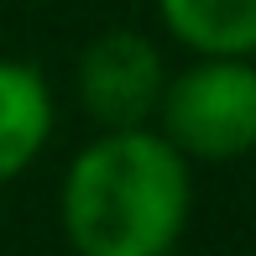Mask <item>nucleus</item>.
Masks as SVG:
<instances>
[{
	"mask_svg": "<svg viewBox=\"0 0 256 256\" xmlns=\"http://www.w3.org/2000/svg\"><path fill=\"white\" fill-rule=\"evenodd\" d=\"M74 256H172L194 220V168L146 131H94L58 183Z\"/></svg>",
	"mask_w": 256,
	"mask_h": 256,
	"instance_id": "nucleus-1",
	"label": "nucleus"
},
{
	"mask_svg": "<svg viewBox=\"0 0 256 256\" xmlns=\"http://www.w3.org/2000/svg\"><path fill=\"white\" fill-rule=\"evenodd\" d=\"M52 84L26 58H0V188L16 183L52 142Z\"/></svg>",
	"mask_w": 256,
	"mask_h": 256,
	"instance_id": "nucleus-4",
	"label": "nucleus"
},
{
	"mask_svg": "<svg viewBox=\"0 0 256 256\" xmlns=\"http://www.w3.org/2000/svg\"><path fill=\"white\" fill-rule=\"evenodd\" d=\"M168 74V58L146 32L110 26L94 42H84L74 63V94L100 131H146Z\"/></svg>",
	"mask_w": 256,
	"mask_h": 256,
	"instance_id": "nucleus-3",
	"label": "nucleus"
},
{
	"mask_svg": "<svg viewBox=\"0 0 256 256\" xmlns=\"http://www.w3.org/2000/svg\"><path fill=\"white\" fill-rule=\"evenodd\" d=\"M152 131L183 162H240L256 152V63L236 58H188L168 74Z\"/></svg>",
	"mask_w": 256,
	"mask_h": 256,
	"instance_id": "nucleus-2",
	"label": "nucleus"
},
{
	"mask_svg": "<svg viewBox=\"0 0 256 256\" xmlns=\"http://www.w3.org/2000/svg\"><path fill=\"white\" fill-rule=\"evenodd\" d=\"M157 21L188 58L256 63V0H152Z\"/></svg>",
	"mask_w": 256,
	"mask_h": 256,
	"instance_id": "nucleus-5",
	"label": "nucleus"
}]
</instances>
